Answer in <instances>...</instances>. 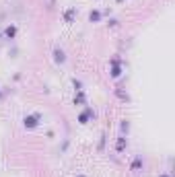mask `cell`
<instances>
[{"label": "cell", "mask_w": 175, "mask_h": 177, "mask_svg": "<svg viewBox=\"0 0 175 177\" xmlns=\"http://www.w3.org/2000/svg\"><path fill=\"white\" fill-rule=\"evenodd\" d=\"M23 124H25V128L33 130V128H37V124H39V115H25Z\"/></svg>", "instance_id": "1"}, {"label": "cell", "mask_w": 175, "mask_h": 177, "mask_svg": "<svg viewBox=\"0 0 175 177\" xmlns=\"http://www.w3.org/2000/svg\"><path fill=\"white\" fill-rule=\"evenodd\" d=\"M85 113L89 115V120H93V118H95V111H93L91 107H85Z\"/></svg>", "instance_id": "11"}, {"label": "cell", "mask_w": 175, "mask_h": 177, "mask_svg": "<svg viewBox=\"0 0 175 177\" xmlns=\"http://www.w3.org/2000/svg\"><path fill=\"white\" fill-rule=\"evenodd\" d=\"M161 177H171V175H167V173H163V175H161Z\"/></svg>", "instance_id": "15"}, {"label": "cell", "mask_w": 175, "mask_h": 177, "mask_svg": "<svg viewBox=\"0 0 175 177\" xmlns=\"http://www.w3.org/2000/svg\"><path fill=\"white\" fill-rule=\"evenodd\" d=\"M140 167H142V159H140V157H136V159H134V163H132V171H138Z\"/></svg>", "instance_id": "9"}, {"label": "cell", "mask_w": 175, "mask_h": 177, "mask_svg": "<svg viewBox=\"0 0 175 177\" xmlns=\"http://www.w3.org/2000/svg\"><path fill=\"white\" fill-rule=\"evenodd\" d=\"M80 103H85V93L83 91H78V95L74 97V105H80Z\"/></svg>", "instance_id": "8"}, {"label": "cell", "mask_w": 175, "mask_h": 177, "mask_svg": "<svg viewBox=\"0 0 175 177\" xmlns=\"http://www.w3.org/2000/svg\"><path fill=\"white\" fill-rule=\"evenodd\" d=\"M54 62H56V64H64V62H66V56H64V52H62L60 48L54 50Z\"/></svg>", "instance_id": "2"}, {"label": "cell", "mask_w": 175, "mask_h": 177, "mask_svg": "<svg viewBox=\"0 0 175 177\" xmlns=\"http://www.w3.org/2000/svg\"><path fill=\"white\" fill-rule=\"evenodd\" d=\"M76 177H85V175H76Z\"/></svg>", "instance_id": "16"}, {"label": "cell", "mask_w": 175, "mask_h": 177, "mask_svg": "<svg viewBox=\"0 0 175 177\" xmlns=\"http://www.w3.org/2000/svg\"><path fill=\"white\" fill-rule=\"evenodd\" d=\"M74 15H76V8L70 6L68 10H64V21H66V23H74Z\"/></svg>", "instance_id": "3"}, {"label": "cell", "mask_w": 175, "mask_h": 177, "mask_svg": "<svg viewBox=\"0 0 175 177\" xmlns=\"http://www.w3.org/2000/svg\"><path fill=\"white\" fill-rule=\"evenodd\" d=\"M126 144H128V142H126V138H118V142H115V150H118V152H122L124 148H126Z\"/></svg>", "instance_id": "6"}, {"label": "cell", "mask_w": 175, "mask_h": 177, "mask_svg": "<svg viewBox=\"0 0 175 177\" xmlns=\"http://www.w3.org/2000/svg\"><path fill=\"white\" fill-rule=\"evenodd\" d=\"M128 128H130V124H128V122H122V134H128Z\"/></svg>", "instance_id": "12"}, {"label": "cell", "mask_w": 175, "mask_h": 177, "mask_svg": "<svg viewBox=\"0 0 175 177\" xmlns=\"http://www.w3.org/2000/svg\"><path fill=\"white\" fill-rule=\"evenodd\" d=\"M54 4H56V0H48V6H50V8H52Z\"/></svg>", "instance_id": "14"}, {"label": "cell", "mask_w": 175, "mask_h": 177, "mask_svg": "<svg viewBox=\"0 0 175 177\" xmlns=\"http://www.w3.org/2000/svg\"><path fill=\"white\" fill-rule=\"evenodd\" d=\"M15 35H17V27H15V25H8V27L4 29V37H8V39H13Z\"/></svg>", "instance_id": "4"}, {"label": "cell", "mask_w": 175, "mask_h": 177, "mask_svg": "<svg viewBox=\"0 0 175 177\" xmlns=\"http://www.w3.org/2000/svg\"><path fill=\"white\" fill-rule=\"evenodd\" d=\"M72 85L78 89V91H83V89H80V87H83V85H80V80H76V78H74V80H72Z\"/></svg>", "instance_id": "13"}, {"label": "cell", "mask_w": 175, "mask_h": 177, "mask_svg": "<svg viewBox=\"0 0 175 177\" xmlns=\"http://www.w3.org/2000/svg\"><path fill=\"white\" fill-rule=\"evenodd\" d=\"M111 76H113V78L122 76V68H120V64H111Z\"/></svg>", "instance_id": "7"}, {"label": "cell", "mask_w": 175, "mask_h": 177, "mask_svg": "<svg viewBox=\"0 0 175 177\" xmlns=\"http://www.w3.org/2000/svg\"><path fill=\"white\" fill-rule=\"evenodd\" d=\"M118 2H122V0H118Z\"/></svg>", "instance_id": "17"}, {"label": "cell", "mask_w": 175, "mask_h": 177, "mask_svg": "<svg viewBox=\"0 0 175 177\" xmlns=\"http://www.w3.org/2000/svg\"><path fill=\"white\" fill-rule=\"evenodd\" d=\"M101 17H103V15H101L99 10H91V15H89V21H91V23H99V21H101Z\"/></svg>", "instance_id": "5"}, {"label": "cell", "mask_w": 175, "mask_h": 177, "mask_svg": "<svg viewBox=\"0 0 175 177\" xmlns=\"http://www.w3.org/2000/svg\"><path fill=\"white\" fill-rule=\"evenodd\" d=\"M78 122H80V124H89V115L85 113V111H83V113L78 115Z\"/></svg>", "instance_id": "10"}]
</instances>
